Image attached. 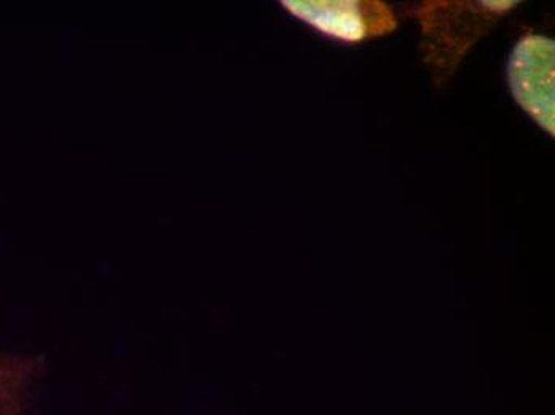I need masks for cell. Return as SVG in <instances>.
Returning <instances> with one entry per match:
<instances>
[{
  "label": "cell",
  "mask_w": 555,
  "mask_h": 415,
  "mask_svg": "<svg viewBox=\"0 0 555 415\" xmlns=\"http://www.w3.org/2000/svg\"><path fill=\"white\" fill-rule=\"evenodd\" d=\"M519 2H425L416 10L422 25V53L441 86L463 56L501 16Z\"/></svg>",
  "instance_id": "obj_1"
},
{
  "label": "cell",
  "mask_w": 555,
  "mask_h": 415,
  "mask_svg": "<svg viewBox=\"0 0 555 415\" xmlns=\"http://www.w3.org/2000/svg\"><path fill=\"white\" fill-rule=\"evenodd\" d=\"M554 64V40L527 34L514 49L507 67L517 103L551 137L555 134Z\"/></svg>",
  "instance_id": "obj_2"
},
{
  "label": "cell",
  "mask_w": 555,
  "mask_h": 415,
  "mask_svg": "<svg viewBox=\"0 0 555 415\" xmlns=\"http://www.w3.org/2000/svg\"><path fill=\"white\" fill-rule=\"evenodd\" d=\"M284 9L326 36L362 42L398 28L391 7L377 0H284Z\"/></svg>",
  "instance_id": "obj_3"
},
{
  "label": "cell",
  "mask_w": 555,
  "mask_h": 415,
  "mask_svg": "<svg viewBox=\"0 0 555 415\" xmlns=\"http://www.w3.org/2000/svg\"><path fill=\"white\" fill-rule=\"evenodd\" d=\"M39 363L26 356H0V415H25Z\"/></svg>",
  "instance_id": "obj_4"
}]
</instances>
